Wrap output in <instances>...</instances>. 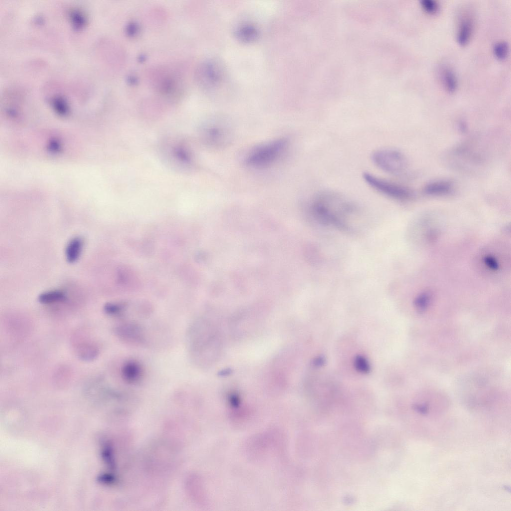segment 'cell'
<instances>
[{
    "instance_id": "1",
    "label": "cell",
    "mask_w": 511,
    "mask_h": 511,
    "mask_svg": "<svg viewBox=\"0 0 511 511\" xmlns=\"http://www.w3.org/2000/svg\"><path fill=\"white\" fill-rule=\"evenodd\" d=\"M309 210L320 225L342 231L349 232L354 229L352 220L356 207L337 193L325 191L317 193L311 199Z\"/></svg>"
},
{
    "instance_id": "2",
    "label": "cell",
    "mask_w": 511,
    "mask_h": 511,
    "mask_svg": "<svg viewBox=\"0 0 511 511\" xmlns=\"http://www.w3.org/2000/svg\"><path fill=\"white\" fill-rule=\"evenodd\" d=\"M287 145V140L281 138L257 146L246 157V164L254 168L266 167L281 157Z\"/></svg>"
},
{
    "instance_id": "3",
    "label": "cell",
    "mask_w": 511,
    "mask_h": 511,
    "mask_svg": "<svg viewBox=\"0 0 511 511\" xmlns=\"http://www.w3.org/2000/svg\"><path fill=\"white\" fill-rule=\"evenodd\" d=\"M371 160L375 165L386 173L400 175L408 167L405 156L400 151L393 149H380L371 154Z\"/></svg>"
},
{
    "instance_id": "4",
    "label": "cell",
    "mask_w": 511,
    "mask_h": 511,
    "mask_svg": "<svg viewBox=\"0 0 511 511\" xmlns=\"http://www.w3.org/2000/svg\"><path fill=\"white\" fill-rule=\"evenodd\" d=\"M364 181L373 189L385 196L398 201H406L413 196V193L408 188L379 178L371 173L363 174Z\"/></svg>"
},
{
    "instance_id": "5",
    "label": "cell",
    "mask_w": 511,
    "mask_h": 511,
    "mask_svg": "<svg viewBox=\"0 0 511 511\" xmlns=\"http://www.w3.org/2000/svg\"><path fill=\"white\" fill-rule=\"evenodd\" d=\"M204 141L214 146L226 145L231 140L232 130L230 124L223 120H216L206 124L202 129Z\"/></svg>"
},
{
    "instance_id": "6",
    "label": "cell",
    "mask_w": 511,
    "mask_h": 511,
    "mask_svg": "<svg viewBox=\"0 0 511 511\" xmlns=\"http://www.w3.org/2000/svg\"><path fill=\"white\" fill-rule=\"evenodd\" d=\"M142 369L137 361L127 362L122 369V377L127 382L134 384L140 381L142 376Z\"/></svg>"
},
{
    "instance_id": "7",
    "label": "cell",
    "mask_w": 511,
    "mask_h": 511,
    "mask_svg": "<svg viewBox=\"0 0 511 511\" xmlns=\"http://www.w3.org/2000/svg\"><path fill=\"white\" fill-rule=\"evenodd\" d=\"M453 189V185L446 181H438L428 184L424 188V192L431 196H441L450 193Z\"/></svg>"
},
{
    "instance_id": "8",
    "label": "cell",
    "mask_w": 511,
    "mask_h": 511,
    "mask_svg": "<svg viewBox=\"0 0 511 511\" xmlns=\"http://www.w3.org/2000/svg\"><path fill=\"white\" fill-rule=\"evenodd\" d=\"M83 246L82 240L79 237L70 240L66 245L65 255L69 263L75 262L79 257Z\"/></svg>"
},
{
    "instance_id": "9",
    "label": "cell",
    "mask_w": 511,
    "mask_h": 511,
    "mask_svg": "<svg viewBox=\"0 0 511 511\" xmlns=\"http://www.w3.org/2000/svg\"><path fill=\"white\" fill-rule=\"evenodd\" d=\"M212 63H206L197 71V79L202 84H211L217 79V72Z\"/></svg>"
},
{
    "instance_id": "10",
    "label": "cell",
    "mask_w": 511,
    "mask_h": 511,
    "mask_svg": "<svg viewBox=\"0 0 511 511\" xmlns=\"http://www.w3.org/2000/svg\"><path fill=\"white\" fill-rule=\"evenodd\" d=\"M473 28V21L470 17H465L461 20L457 35L459 43L465 45L468 42L472 35Z\"/></svg>"
},
{
    "instance_id": "11",
    "label": "cell",
    "mask_w": 511,
    "mask_h": 511,
    "mask_svg": "<svg viewBox=\"0 0 511 511\" xmlns=\"http://www.w3.org/2000/svg\"><path fill=\"white\" fill-rule=\"evenodd\" d=\"M170 149V154L172 155V158L175 161L179 162L184 166L190 165L191 163V154L188 149L181 143L176 144Z\"/></svg>"
},
{
    "instance_id": "12",
    "label": "cell",
    "mask_w": 511,
    "mask_h": 511,
    "mask_svg": "<svg viewBox=\"0 0 511 511\" xmlns=\"http://www.w3.org/2000/svg\"><path fill=\"white\" fill-rule=\"evenodd\" d=\"M66 294L61 290H52L40 293L38 297V301L42 304H50L63 301Z\"/></svg>"
},
{
    "instance_id": "13",
    "label": "cell",
    "mask_w": 511,
    "mask_h": 511,
    "mask_svg": "<svg viewBox=\"0 0 511 511\" xmlns=\"http://www.w3.org/2000/svg\"><path fill=\"white\" fill-rule=\"evenodd\" d=\"M118 330L120 335L127 341L138 342L142 338L140 329L134 325H124Z\"/></svg>"
},
{
    "instance_id": "14",
    "label": "cell",
    "mask_w": 511,
    "mask_h": 511,
    "mask_svg": "<svg viewBox=\"0 0 511 511\" xmlns=\"http://www.w3.org/2000/svg\"><path fill=\"white\" fill-rule=\"evenodd\" d=\"M443 72V79L446 88L449 92H454L457 87V80L455 73L449 68H445Z\"/></svg>"
},
{
    "instance_id": "15",
    "label": "cell",
    "mask_w": 511,
    "mask_h": 511,
    "mask_svg": "<svg viewBox=\"0 0 511 511\" xmlns=\"http://www.w3.org/2000/svg\"><path fill=\"white\" fill-rule=\"evenodd\" d=\"M493 51L498 58L504 59L508 55L509 52L508 44L505 41L497 42L494 46Z\"/></svg>"
},
{
    "instance_id": "16",
    "label": "cell",
    "mask_w": 511,
    "mask_h": 511,
    "mask_svg": "<svg viewBox=\"0 0 511 511\" xmlns=\"http://www.w3.org/2000/svg\"><path fill=\"white\" fill-rule=\"evenodd\" d=\"M238 36L243 40H251L256 38L257 31L254 27L245 26L241 27L238 31Z\"/></svg>"
},
{
    "instance_id": "17",
    "label": "cell",
    "mask_w": 511,
    "mask_h": 511,
    "mask_svg": "<svg viewBox=\"0 0 511 511\" xmlns=\"http://www.w3.org/2000/svg\"><path fill=\"white\" fill-rule=\"evenodd\" d=\"M355 368L362 373L366 374L370 371V366L366 359L362 356L358 355L354 359Z\"/></svg>"
},
{
    "instance_id": "18",
    "label": "cell",
    "mask_w": 511,
    "mask_h": 511,
    "mask_svg": "<svg viewBox=\"0 0 511 511\" xmlns=\"http://www.w3.org/2000/svg\"><path fill=\"white\" fill-rule=\"evenodd\" d=\"M421 4L427 12L433 13L438 9V4L434 0H421Z\"/></svg>"
},
{
    "instance_id": "19",
    "label": "cell",
    "mask_w": 511,
    "mask_h": 511,
    "mask_svg": "<svg viewBox=\"0 0 511 511\" xmlns=\"http://www.w3.org/2000/svg\"><path fill=\"white\" fill-rule=\"evenodd\" d=\"M429 301V295L427 293H423L415 299V305L417 307L423 309L427 306Z\"/></svg>"
},
{
    "instance_id": "20",
    "label": "cell",
    "mask_w": 511,
    "mask_h": 511,
    "mask_svg": "<svg viewBox=\"0 0 511 511\" xmlns=\"http://www.w3.org/2000/svg\"><path fill=\"white\" fill-rule=\"evenodd\" d=\"M484 261L486 266L491 269L496 270L499 268V263L494 257L487 256L484 257Z\"/></svg>"
},
{
    "instance_id": "21",
    "label": "cell",
    "mask_w": 511,
    "mask_h": 511,
    "mask_svg": "<svg viewBox=\"0 0 511 511\" xmlns=\"http://www.w3.org/2000/svg\"><path fill=\"white\" fill-rule=\"evenodd\" d=\"M324 360L321 358H319L315 361L316 365H321L323 364Z\"/></svg>"
}]
</instances>
